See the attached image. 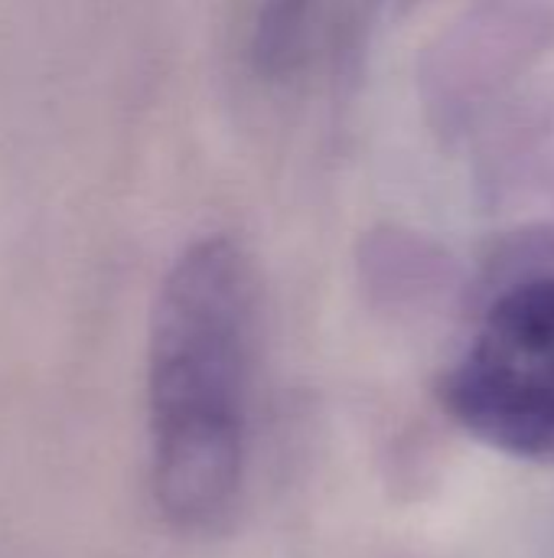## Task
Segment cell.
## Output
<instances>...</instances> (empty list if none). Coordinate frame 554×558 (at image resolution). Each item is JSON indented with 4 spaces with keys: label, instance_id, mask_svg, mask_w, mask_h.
<instances>
[{
    "label": "cell",
    "instance_id": "1",
    "mask_svg": "<svg viewBox=\"0 0 554 558\" xmlns=\"http://www.w3.org/2000/svg\"><path fill=\"white\" fill-rule=\"evenodd\" d=\"M258 275L229 235L193 242L167 271L147 340L150 487L176 533H216L248 468Z\"/></svg>",
    "mask_w": 554,
    "mask_h": 558
},
{
    "label": "cell",
    "instance_id": "2",
    "mask_svg": "<svg viewBox=\"0 0 554 558\" xmlns=\"http://www.w3.org/2000/svg\"><path fill=\"white\" fill-rule=\"evenodd\" d=\"M438 402L483 448L554 468V232L513 239L483 271Z\"/></svg>",
    "mask_w": 554,
    "mask_h": 558
},
{
    "label": "cell",
    "instance_id": "3",
    "mask_svg": "<svg viewBox=\"0 0 554 558\" xmlns=\"http://www.w3.org/2000/svg\"><path fill=\"white\" fill-rule=\"evenodd\" d=\"M554 16L529 0H500L457 23L438 49H431L424 88L434 118L447 128L464 124L516 75L545 43H552Z\"/></svg>",
    "mask_w": 554,
    "mask_h": 558
},
{
    "label": "cell",
    "instance_id": "4",
    "mask_svg": "<svg viewBox=\"0 0 554 558\" xmlns=\"http://www.w3.org/2000/svg\"><path fill=\"white\" fill-rule=\"evenodd\" d=\"M330 36V0H261L248 29V65L268 85L313 72Z\"/></svg>",
    "mask_w": 554,
    "mask_h": 558
},
{
    "label": "cell",
    "instance_id": "5",
    "mask_svg": "<svg viewBox=\"0 0 554 558\" xmlns=\"http://www.w3.org/2000/svg\"><path fill=\"white\" fill-rule=\"evenodd\" d=\"M372 3H376L379 13H402V10H408L411 3H418V0H372Z\"/></svg>",
    "mask_w": 554,
    "mask_h": 558
}]
</instances>
